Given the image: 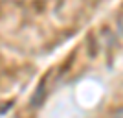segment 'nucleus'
Here are the masks:
<instances>
[{"mask_svg": "<svg viewBox=\"0 0 123 118\" xmlns=\"http://www.w3.org/2000/svg\"><path fill=\"white\" fill-rule=\"evenodd\" d=\"M116 26H118V33L123 37V13L118 17V21H116Z\"/></svg>", "mask_w": 123, "mask_h": 118, "instance_id": "obj_1", "label": "nucleus"}, {"mask_svg": "<svg viewBox=\"0 0 123 118\" xmlns=\"http://www.w3.org/2000/svg\"><path fill=\"white\" fill-rule=\"evenodd\" d=\"M114 114H116V116H123V109H118V111H114Z\"/></svg>", "mask_w": 123, "mask_h": 118, "instance_id": "obj_2", "label": "nucleus"}]
</instances>
